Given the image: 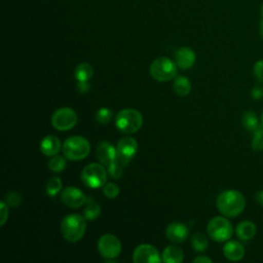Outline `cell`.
Returning a JSON list of instances; mask_svg holds the SVG:
<instances>
[{"label":"cell","mask_w":263,"mask_h":263,"mask_svg":"<svg viewBox=\"0 0 263 263\" xmlns=\"http://www.w3.org/2000/svg\"><path fill=\"white\" fill-rule=\"evenodd\" d=\"M217 209L225 217H237L246 206L245 196L237 190H225L217 198Z\"/></svg>","instance_id":"cell-1"},{"label":"cell","mask_w":263,"mask_h":263,"mask_svg":"<svg viewBox=\"0 0 263 263\" xmlns=\"http://www.w3.org/2000/svg\"><path fill=\"white\" fill-rule=\"evenodd\" d=\"M97 156L100 162L106 167L108 175L113 179H118L122 175V166L117 160V150L109 142H102L98 145Z\"/></svg>","instance_id":"cell-2"},{"label":"cell","mask_w":263,"mask_h":263,"mask_svg":"<svg viewBox=\"0 0 263 263\" xmlns=\"http://www.w3.org/2000/svg\"><path fill=\"white\" fill-rule=\"evenodd\" d=\"M86 219L78 214H71L63 218L61 231L63 237L70 242L79 241L86 230Z\"/></svg>","instance_id":"cell-3"},{"label":"cell","mask_w":263,"mask_h":263,"mask_svg":"<svg viewBox=\"0 0 263 263\" xmlns=\"http://www.w3.org/2000/svg\"><path fill=\"white\" fill-rule=\"evenodd\" d=\"M62 150L67 159L77 161L84 159L88 155L90 144L84 137L73 136L65 140Z\"/></svg>","instance_id":"cell-4"},{"label":"cell","mask_w":263,"mask_h":263,"mask_svg":"<svg viewBox=\"0 0 263 263\" xmlns=\"http://www.w3.org/2000/svg\"><path fill=\"white\" fill-rule=\"evenodd\" d=\"M142 124L143 116L136 109H123L116 114L115 125L124 134L137 133L142 127Z\"/></svg>","instance_id":"cell-5"},{"label":"cell","mask_w":263,"mask_h":263,"mask_svg":"<svg viewBox=\"0 0 263 263\" xmlns=\"http://www.w3.org/2000/svg\"><path fill=\"white\" fill-rule=\"evenodd\" d=\"M107 170L101 163L92 162L84 166L81 173V180L83 184L88 188H100L106 184L107 181Z\"/></svg>","instance_id":"cell-6"},{"label":"cell","mask_w":263,"mask_h":263,"mask_svg":"<svg viewBox=\"0 0 263 263\" xmlns=\"http://www.w3.org/2000/svg\"><path fill=\"white\" fill-rule=\"evenodd\" d=\"M177 64L171 59L165 57H160L155 59L150 65L151 76L160 82L172 80L177 75Z\"/></svg>","instance_id":"cell-7"},{"label":"cell","mask_w":263,"mask_h":263,"mask_svg":"<svg viewBox=\"0 0 263 263\" xmlns=\"http://www.w3.org/2000/svg\"><path fill=\"white\" fill-rule=\"evenodd\" d=\"M206 230L210 237L218 242L229 240L233 234L232 224L221 216L211 219L206 225Z\"/></svg>","instance_id":"cell-8"},{"label":"cell","mask_w":263,"mask_h":263,"mask_svg":"<svg viewBox=\"0 0 263 263\" xmlns=\"http://www.w3.org/2000/svg\"><path fill=\"white\" fill-rule=\"evenodd\" d=\"M76 112L69 107H62L55 110L51 116L52 126L61 132L73 128L77 123Z\"/></svg>","instance_id":"cell-9"},{"label":"cell","mask_w":263,"mask_h":263,"mask_svg":"<svg viewBox=\"0 0 263 263\" xmlns=\"http://www.w3.org/2000/svg\"><path fill=\"white\" fill-rule=\"evenodd\" d=\"M116 150L118 163L123 167L126 166L136 156L138 152V143L132 137H124L118 141Z\"/></svg>","instance_id":"cell-10"},{"label":"cell","mask_w":263,"mask_h":263,"mask_svg":"<svg viewBox=\"0 0 263 263\" xmlns=\"http://www.w3.org/2000/svg\"><path fill=\"white\" fill-rule=\"evenodd\" d=\"M98 250L102 257L107 260L114 259L120 255L121 243L117 236L106 233L102 235L98 240Z\"/></svg>","instance_id":"cell-11"},{"label":"cell","mask_w":263,"mask_h":263,"mask_svg":"<svg viewBox=\"0 0 263 263\" xmlns=\"http://www.w3.org/2000/svg\"><path fill=\"white\" fill-rule=\"evenodd\" d=\"M133 261L135 263H160L162 259L155 247L143 243L136 248L133 255Z\"/></svg>","instance_id":"cell-12"},{"label":"cell","mask_w":263,"mask_h":263,"mask_svg":"<svg viewBox=\"0 0 263 263\" xmlns=\"http://www.w3.org/2000/svg\"><path fill=\"white\" fill-rule=\"evenodd\" d=\"M61 199L64 204H66L69 208L77 209L81 205L85 204L87 197L79 188L77 187H66L61 194Z\"/></svg>","instance_id":"cell-13"},{"label":"cell","mask_w":263,"mask_h":263,"mask_svg":"<svg viewBox=\"0 0 263 263\" xmlns=\"http://www.w3.org/2000/svg\"><path fill=\"white\" fill-rule=\"evenodd\" d=\"M166 237L173 242H183L189 235L188 227L181 222H173L167 225L165 229Z\"/></svg>","instance_id":"cell-14"},{"label":"cell","mask_w":263,"mask_h":263,"mask_svg":"<svg viewBox=\"0 0 263 263\" xmlns=\"http://www.w3.org/2000/svg\"><path fill=\"white\" fill-rule=\"evenodd\" d=\"M177 66L182 70H187L193 67L196 61L195 52L190 47H181L175 54Z\"/></svg>","instance_id":"cell-15"},{"label":"cell","mask_w":263,"mask_h":263,"mask_svg":"<svg viewBox=\"0 0 263 263\" xmlns=\"http://www.w3.org/2000/svg\"><path fill=\"white\" fill-rule=\"evenodd\" d=\"M223 254L229 261H239L243 258L245 249L236 240H227L223 247Z\"/></svg>","instance_id":"cell-16"},{"label":"cell","mask_w":263,"mask_h":263,"mask_svg":"<svg viewBox=\"0 0 263 263\" xmlns=\"http://www.w3.org/2000/svg\"><path fill=\"white\" fill-rule=\"evenodd\" d=\"M61 142L55 136L49 135L44 137L40 142V150L46 156H53L61 150Z\"/></svg>","instance_id":"cell-17"},{"label":"cell","mask_w":263,"mask_h":263,"mask_svg":"<svg viewBox=\"0 0 263 263\" xmlns=\"http://www.w3.org/2000/svg\"><path fill=\"white\" fill-rule=\"evenodd\" d=\"M257 231V227L254 222L245 220L237 224L235 228V233L237 237L241 240H250L252 239Z\"/></svg>","instance_id":"cell-18"},{"label":"cell","mask_w":263,"mask_h":263,"mask_svg":"<svg viewBox=\"0 0 263 263\" xmlns=\"http://www.w3.org/2000/svg\"><path fill=\"white\" fill-rule=\"evenodd\" d=\"M161 259L165 263H181L184 259V254L181 248L177 246H168L163 250Z\"/></svg>","instance_id":"cell-19"},{"label":"cell","mask_w":263,"mask_h":263,"mask_svg":"<svg viewBox=\"0 0 263 263\" xmlns=\"http://www.w3.org/2000/svg\"><path fill=\"white\" fill-rule=\"evenodd\" d=\"M174 91L181 97L187 96L191 90V83L185 76H178L173 83Z\"/></svg>","instance_id":"cell-20"},{"label":"cell","mask_w":263,"mask_h":263,"mask_svg":"<svg viewBox=\"0 0 263 263\" xmlns=\"http://www.w3.org/2000/svg\"><path fill=\"white\" fill-rule=\"evenodd\" d=\"M93 74V69L88 63H80L74 70V76L78 81H88Z\"/></svg>","instance_id":"cell-21"},{"label":"cell","mask_w":263,"mask_h":263,"mask_svg":"<svg viewBox=\"0 0 263 263\" xmlns=\"http://www.w3.org/2000/svg\"><path fill=\"white\" fill-rule=\"evenodd\" d=\"M101 214V208L98 202L91 198H87L85 208L83 210V216L86 220H96Z\"/></svg>","instance_id":"cell-22"},{"label":"cell","mask_w":263,"mask_h":263,"mask_svg":"<svg viewBox=\"0 0 263 263\" xmlns=\"http://www.w3.org/2000/svg\"><path fill=\"white\" fill-rule=\"evenodd\" d=\"M241 122H242V125L249 132H252V133H254L261 125V124H259V119H258L256 113L253 111H246L242 114Z\"/></svg>","instance_id":"cell-23"},{"label":"cell","mask_w":263,"mask_h":263,"mask_svg":"<svg viewBox=\"0 0 263 263\" xmlns=\"http://www.w3.org/2000/svg\"><path fill=\"white\" fill-rule=\"evenodd\" d=\"M208 239L202 233H194L191 237V246L196 252H204L208 248Z\"/></svg>","instance_id":"cell-24"},{"label":"cell","mask_w":263,"mask_h":263,"mask_svg":"<svg viewBox=\"0 0 263 263\" xmlns=\"http://www.w3.org/2000/svg\"><path fill=\"white\" fill-rule=\"evenodd\" d=\"M66 159L61 155H53L48 161V168L53 173H61L66 168Z\"/></svg>","instance_id":"cell-25"},{"label":"cell","mask_w":263,"mask_h":263,"mask_svg":"<svg viewBox=\"0 0 263 263\" xmlns=\"http://www.w3.org/2000/svg\"><path fill=\"white\" fill-rule=\"evenodd\" d=\"M61 189H62V180L59 177H52L47 181L45 190L49 196L57 195Z\"/></svg>","instance_id":"cell-26"},{"label":"cell","mask_w":263,"mask_h":263,"mask_svg":"<svg viewBox=\"0 0 263 263\" xmlns=\"http://www.w3.org/2000/svg\"><path fill=\"white\" fill-rule=\"evenodd\" d=\"M251 145L255 151H261L263 149V125L262 124L253 133V140Z\"/></svg>","instance_id":"cell-27"},{"label":"cell","mask_w":263,"mask_h":263,"mask_svg":"<svg viewBox=\"0 0 263 263\" xmlns=\"http://www.w3.org/2000/svg\"><path fill=\"white\" fill-rule=\"evenodd\" d=\"M112 111L108 108H100L96 113V119L101 124H107L112 119Z\"/></svg>","instance_id":"cell-28"},{"label":"cell","mask_w":263,"mask_h":263,"mask_svg":"<svg viewBox=\"0 0 263 263\" xmlns=\"http://www.w3.org/2000/svg\"><path fill=\"white\" fill-rule=\"evenodd\" d=\"M103 193L108 198H111V199L115 198L119 194V187L115 183H112V182L106 183L103 186Z\"/></svg>","instance_id":"cell-29"},{"label":"cell","mask_w":263,"mask_h":263,"mask_svg":"<svg viewBox=\"0 0 263 263\" xmlns=\"http://www.w3.org/2000/svg\"><path fill=\"white\" fill-rule=\"evenodd\" d=\"M22 195L15 191H9L6 194V203L12 208H16L22 203Z\"/></svg>","instance_id":"cell-30"},{"label":"cell","mask_w":263,"mask_h":263,"mask_svg":"<svg viewBox=\"0 0 263 263\" xmlns=\"http://www.w3.org/2000/svg\"><path fill=\"white\" fill-rule=\"evenodd\" d=\"M253 71L256 79L260 83H263V60H259L255 63Z\"/></svg>","instance_id":"cell-31"},{"label":"cell","mask_w":263,"mask_h":263,"mask_svg":"<svg viewBox=\"0 0 263 263\" xmlns=\"http://www.w3.org/2000/svg\"><path fill=\"white\" fill-rule=\"evenodd\" d=\"M0 213H1L0 214V216H1L0 226H3L8 219V204L4 200L0 201Z\"/></svg>","instance_id":"cell-32"},{"label":"cell","mask_w":263,"mask_h":263,"mask_svg":"<svg viewBox=\"0 0 263 263\" xmlns=\"http://www.w3.org/2000/svg\"><path fill=\"white\" fill-rule=\"evenodd\" d=\"M252 97L255 99V100H260L263 98V87L261 85H256L252 92H251Z\"/></svg>","instance_id":"cell-33"},{"label":"cell","mask_w":263,"mask_h":263,"mask_svg":"<svg viewBox=\"0 0 263 263\" xmlns=\"http://www.w3.org/2000/svg\"><path fill=\"white\" fill-rule=\"evenodd\" d=\"M194 263H211L212 260L205 256H198L193 260Z\"/></svg>","instance_id":"cell-34"},{"label":"cell","mask_w":263,"mask_h":263,"mask_svg":"<svg viewBox=\"0 0 263 263\" xmlns=\"http://www.w3.org/2000/svg\"><path fill=\"white\" fill-rule=\"evenodd\" d=\"M255 199H256L257 203H259L261 206H263V190H260L256 193Z\"/></svg>","instance_id":"cell-35"},{"label":"cell","mask_w":263,"mask_h":263,"mask_svg":"<svg viewBox=\"0 0 263 263\" xmlns=\"http://www.w3.org/2000/svg\"><path fill=\"white\" fill-rule=\"evenodd\" d=\"M78 89L82 92L86 91L88 89V84L87 81H78Z\"/></svg>","instance_id":"cell-36"},{"label":"cell","mask_w":263,"mask_h":263,"mask_svg":"<svg viewBox=\"0 0 263 263\" xmlns=\"http://www.w3.org/2000/svg\"><path fill=\"white\" fill-rule=\"evenodd\" d=\"M260 35H261V37L263 39V18L260 22Z\"/></svg>","instance_id":"cell-37"},{"label":"cell","mask_w":263,"mask_h":263,"mask_svg":"<svg viewBox=\"0 0 263 263\" xmlns=\"http://www.w3.org/2000/svg\"><path fill=\"white\" fill-rule=\"evenodd\" d=\"M261 124L263 125V112H262V116H261Z\"/></svg>","instance_id":"cell-38"},{"label":"cell","mask_w":263,"mask_h":263,"mask_svg":"<svg viewBox=\"0 0 263 263\" xmlns=\"http://www.w3.org/2000/svg\"><path fill=\"white\" fill-rule=\"evenodd\" d=\"M261 14H262V18H263V4H262V7H261Z\"/></svg>","instance_id":"cell-39"}]
</instances>
